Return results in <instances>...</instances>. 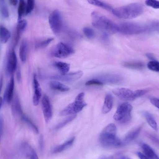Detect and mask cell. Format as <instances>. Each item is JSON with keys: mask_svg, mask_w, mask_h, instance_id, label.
<instances>
[{"mask_svg": "<svg viewBox=\"0 0 159 159\" xmlns=\"http://www.w3.org/2000/svg\"><path fill=\"white\" fill-rule=\"evenodd\" d=\"M91 17L93 25L104 33L108 34L118 32V25L98 12H92Z\"/></svg>", "mask_w": 159, "mask_h": 159, "instance_id": "cell-1", "label": "cell"}, {"mask_svg": "<svg viewBox=\"0 0 159 159\" xmlns=\"http://www.w3.org/2000/svg\"><path fill=\"white\" fill-rule=\"evenodd\" d=\"M143 11V7L141 4L134 3L113 9L112 12L118 18L130 19L138 17Z\"/></svg>", "mask_w": 159, "mask_h": 159, "instance_id": "cell-2", "label": "cell"}, {"mask_svg": "<svg viewBox=\"0 0 159 159\" xmlns=\"http://www.w3.org/2000/svg\"><path fill=\"white\" fill-rule=\"evenodd\" d=\"M116 128L115 125L110 123L102 131L99 138L100 143L105 147H117L122 144L116 137Z\"/></svg>", "mask_w": 159, "mask_h": 159, "instance_id": "cell-3", "label": "cell"}, {"mask_svg": "<svg viewBox=\"0 0 159 159\" xmlns=\"http://www.w3.org/2000/svg\"><path fill=\"white\" fill-rule=\"evenodd\" d=\"M118 25V32L126 34L133 35L151 31L150 23L143 25L135 22H124Z\"/></svg>", "mask_w": 159, "mask_h": 159, "instance_id": "cell-4", "label": "cell"}, {"mask_svg": "<svg viewBox=\"0 0 159 159\" xmlns=\"http://www.w3.org/2000/svg\"><path fill=\"white\" fill-rule=\"evenodd\" d=\"M84 93L81 92L76 97L73 102L68 105L60 112L61 116L76 114L81 111L83 108L86 106L87 104L84 100Z\"/></svg>", "mask_w": 159, "mask_h": 159, "instance_id": "cell-5", "label": "cell"}, {"mask_svg": "<svg viewBox=\"0 0 159 159\" xmlns=\"http://www.w3.org/2000/svg\"><path fill=\"white\" fill-rule=\"evenodd\" d=\"M132 109V106L128 102L121 104L118 107L113 116L114 119L121 123L128 122L131 119Z\"/></svg>", "mask_w": 159, "mask_h": 159, "instance_id": "cell-6", "label": "cell"}, {"mask_svg": "<svg viewBox=\"0 0 159 159\" xmlns=\"http://www.w3.org/2000/svg\"><path fill=\"white\" fill-rule=\"evenodd\" d=\"M112 92L119 98L124 101L133 100L142 95V92L140 89L133 91L124 88L114 89Z\"/></svg>", "mask_w": 159, "mask_h": 159, "instance_id": "cell-7", "label": "cell"}, {"mask_svg": "<svg viewBox=\"0 0 159 159\" xmlns=\"http://www.w3.org/2000/svg\"><path fill=\"white\" fill-rule=\"evenodd\" d=\"M49 23L53 33L55 34H59L62 26V18L60 11L55 10L50 14L48 17Z\"/></svg>", "mask_w": 159, "mask_h": 159, "instance_id": "cell-8", "label": "cell"}, {"mask_svg": "<svg viewBox=\"0 0 159 159\" xmlns=\"http://www.w3.org/2000/svg\"><path fill=\"white\" fill-rule=\"evenodd\" d=\"M74 53L75 51L73 48L62 42H60L57 45L54 55L57 57L65 58Z\"/></svg>", "mask_w": 159, "mask_h": 159, "instance_id": "cell-9", "label": "cell"}, {"mask_svg": "<svg viewBox=\"0 0 159 159\" xmlns=\"http://www.w3.org/2000/svg\"><path fill=\"white\" fill-rule=\"evenodd\" d=\"M42 108L45 121L48 123L52 116V111L50 101L48 97L44 95L42 100Z\"/></svg>", "mask_w": 159, "mask_h": 159, "instance_id": "cell-10", "label": "cell"}, {"mask_svg": "<svg viewBox=\"0 0 159 159\" xmlns=\"http://www.w3.org/2000/svg\"><path fill=\"white\" fill-rule=\"evenodd\" d=\"M83 75L81 71L66 73L64 75H56L52 77L54 79L65 82H73L81 78Z\"/></svg>", "mask_w": 159, "mask_h": 159, "instance_id": "cell-11", "label": "cell"}, {"mask_svg": "<svg viewBox=\"0 0 159 159\" xmlns=\"http://www.w3.org/2000/svg\"><path fill=\"white\" fill-rule=\"evenodd\" d=\"M17 58L15 51L13 49L10 53L7 63L8 72L10 74L13 73L16 69Z\"/></svg>", "mask_w": 159, "mask_h": 159, "instance_id": "cell-12", "label": "cell"}, {"mask_svg": "<svg viewBox=\"0 0 159 159\" xmlns=\"http://www.w3.org/2000/svg\"><path fill=\"white\" fill-rule=\"evenodd\" d=\"M33 85L34 92L33 101L34 105L36 106L39 103L41 96L42 91L41 88L35 75H34L33 77Z\"/></svg>", "mask_w": 159, "mask_h": 159, "instance_id": "cell-13", "label": "cell"}, {"mask_svg": "<svg viewBox=\"0 0 159 159\" xmlns=\"http://www.w3.org/2000/svg\"><path fill=\"white\" fill-rule=\"evenodd\" d=\"M14 84V78L12 76L5 91L3 100L4 101H6L8 103L11 102L13 96Z\"/></svg>", "mask_w": 159, "mask_h": 159, "instance_id": "cell-14", "label": "cell"}, {"mask_svg": "<svg viewBox=\"0 0 159 159\" xmlns=\"http://www.w3.org/2000/svg\"><path fill=\"white\" fill-rule=\"evenodd\" d=\"M21 149L25 157L30 159L38 158L35 150L28 143H23L21 146Z\"/></svg>", "mask_w": 159, "mask_h": 159, "instance_id": "cell-15", "label": "cell"}, {"mask_svg": "<svg viewBox=\"0 0 159 159\" xmlns=\"http://www.w3.org/2000/svg\"><path fill=\"white\" fill-rule=\"evenodd\" d=\"M27 25V22L25 20H20L18 21L16 29L15 40L16 44L20 39L22 33L24 31Z\"/></svg>", "mask_w": 159, "mask_h": 159, "instance_id": "cell-16", "label": "cell"}, {"mask_svg": "<svg viewBox=\"0 0 159 159\" xmlns=\"http://www.w3.org/2000/svg\"><path fill=\"white\" fill-rule=\"evenodd\" d=\"M28 48V41L26 39L22 40L19 48V54L21 61L25 62L26 60Z\"/></svg>", "mask_w": 159, "mask_h": 159, "instance_id": "cell-17", "label": "cell"}, {"mask_svg": "<svg viewBox=\"0 0 159 159\" xmlns=\"http://www.w3.org/2000/svg\"><path fill=\"white\" fill-rule=\"evenodd\" d=\"M113 105V97L111 94H107L105 96L103 105L102 109V112L106 114L111 109Z\"/></svg>", "mask_w": 159, "mask_h": 159, "instance_id": "cell-18", "label": "cell"}, {"mask_svg": "<svg viewBox=\"0 0 159 159\" xmlns=\"http://www.w3.org/2000/svg\"><path fill=\"white\" fill-rule=\"evenodd\" d=\"M142 148L148 159H159L158 156L148 144L145 143H143Z\"/></svg>", "mask_w": 159, "mask_h": 159, "instance_id": "cell-19", "label": "cell"}, {"mask_svg": "<svg viewBox=\"0 0 159 159\" xmlns=\"http://www.w3.org/2000/svg\"><path fill=\"white\" fill-rule=\"evenodd\" d=\"M75 138V137H73L63 144L56 147L53 150L52 152L54 153H57L67 149L72 145Z\"/></svg>", "mask_w": 159, "mask_h": 159, "instance_id": "cell-20", "label": "cell"}, {"mask_svg": "<svg viewBox=\"0 0 159 159\" xmlns=\"http://www.w3.org/2000/svg\"><path fill=\"white\" fill-rule=\"evenodd\" d=\"M91 4L100 7L110 12H112L113 8L109 4L100 0H87Z\"/></svg>", "mask_w": 159, "mask_h": 159, "instance_id": "cell-21", "label": "cell"}, {"mask_svg": "<svg viewBox=\"0 0 159 159\" xmlns=\"http://www.w3.org/2000/svg\"><path fill=\"white\" fill-rule=\"evenodd\" d=\"M50 86L52 89L61 92L67 91L70 90V88L68 86L56 81L50 82Z\"/></svg>", "mask_w": 159, "mask_h": 159, "instance_id": "cell-22", "label": "cell"}, {"mask_svg": "<svg viewBox=\"0 0 159 159\" xmlns=\"http://www.w3.org/2000/svg\"><path fill=\"white\" fill-rule=\"evenodd\" d=\"M54 65L60 72L61 75H64L68 73L70 68V65L69 64L61 61L55 62Z\"/></svg>", "mask_w": 159, "mask_h": 159, "instance_id": "cell-23", "label": "cell"}, {"mask_svg": "<svg viewBox=\"0 0 159 159\" xmlns=\"http://www.w3.org/2000/svg\"><path fill=\"white\" fill-rule=\"evenodd\" d=\"M9 31L3 25H0V41L2 43H5L10 37Z\"/></svg>", "mask_w": 159, "mask_h": 159, "instance_id": "cell-24", "label": "cell"}, {"mask_svg": "<svg viewBox=\"0 0 159 159\" xmlns=\"http://www.w3.org/2000/svg\"><path fill=\"white\" fill-rule=\"evenodd\" d=\"M53 39V38H49L38 40L35 42V47L36 49L44 48L47 46Z\"/></svg>", "mask_w": 159, "mask_h": 159, "instance_id": "cell-25", "label": "cell"}, {"mask_svg": "<svg viewBox=\"0 0 159 159\" xmlns=\"http://www.w3.org/2000/svg\"><path fill=\"white\" fill-rule=\"evenodd\" d=\"M141 129V127L140 126L129 131L125 136V140L130 141L135 139L139 135Z\"/></svg>", "mask_w": 159, "mask_h": 159, "instance_id": "cell-26", "label": "cell"}, {"mask_svg": "<svg viewBox=\"0 0 159 159\" xmlns=\"http://www.w3.org/2000/svg\"><path fill=\"white\" fill-rule=\"evenodd\" d=\"M123 66L126 68L135 70L141 69L144 66L143 63L139 61L126 62L123 64Z\"/></svg>", "mask_w": 159, "mask_h": 159, "instance_id": "cell-27", "label": "cell"}, {"mask_svg": "<svg viewBox=\"0 0 159 159\" xmlns=\"http://www.w3.org/2000/svg\"><path fill=\"white\" fill-rule=\"evenodd\" d=\"M144 115L148 124L154 129L157 130L158 128L157 123L152 116L147 112H145Z\"/></svg>", "mask_w": 159, "mask_h": 159, "instance_id": "cell-28", "label": "cell"}, {"mask_svg": "<svg viewBox=\"0 0 159 159\" xmlns=\"http://www.w3.org/2000/svg\"><path fill=\"white\" fill-rule=\"evenodd\" d=\"M26 6L25 0H19L18 9V21L21 20L23 15L25 13Z\"/></svg>", "mask_w": 159, "mask_h": 159, "instance_id": "cell-29", "label": "cell"}, {"mask_svg": "<svg viewBox=\"0 0 159 159\" xmlns=\"http://www.w3.org/2000/svg\"><path fill=\"white\" fill-rule=\"evenodd\" d=\"M76 117V114H72L57 124L55 127V129H59L62 128L68 123L74 120Z\"/></svg>", "mask_w": 159, "mask_h": 159, "instance_id": "cell-30", "label": "cell"}, {"mask_svg": "<svg viewBox=\"0 0 159 159\" xmlns=\"http://www.w3.org/2000/svg\"><path fill=\"white\" fill-rule=\"evenodd\" d=\"M22 119L36 134H38L39 130L37 126L28 117L24 115L22 116Z\"/></svg>", "mask_w": 159, "mask_h": 159, "instance_id": "cell-31", "label": "cell"}, {"mask_svg": "<svg viewBox=\"0 0 159 159\" xmlns=\"http://www.w3.org/2000/svg\"><path fill=\"white\" fill-rule=\"evenodd\" d=\"M13 105L14 109L16 112L19 115H23V111L20 105L19 99L17 96L14 97L13 101Z\"/></svg>", "mask_w": 159, "mask_h": 159, "instance_id": "cell-32", "label": "cell"}, {"mask_svg": "<svg viewBox=\"0 0 159 159\" xmlns=\"http://www.w3.org/2000/svg\"><path fill=\"white\" fill-rule=\"evenodd\" d=\"M147 67L150 70L158 72L159 71V63L157 61H151L147 64Z\"/></svg>", "mask_w": 159, "mask_h": 159, "instance_id": "cell-33", "label": "cell"}, {"mask_svg": "<svg viewBox=\"0 0 159 159\" xmlns=\"http://www.w3.org/2000/svg\"><path fill=\"white\" fill-rule=\"evenodd\" d=\"M85 35L89 39L93 38L95 36V33L93 30L89 27H84L83 29Z\"/></svg>", "mask_w": 159, "mask_h": 159, "instance_id": "cell-34", "label": "cell"}, {"mask_svg": "<svg viewBox=\"0 0 159 159\" xmlns=\"http://www.w3.org/2000/svg\"><path fill=\"white\" fill-rule=\"evenodd\" d=\"M145 3L146 5L153 8H159V2L157 0H146Z\"/></svg>", "mask_w": 159, "mask_h": 159, "instance_id": "cell-35", "label": "cell"}, {"mask_svg": "<svg viewBox=\"0 0 159 159\" xmlns=\"http://www.w3.org/2000/svg\"><path fill=\"white\" fill-rule=\"evenodd\" d=\"M34 5V0H27L25 14L28 15L33 10Z\"/></svg>", "mask_w": 159, "mask_h": 159, "instance_id": "cell-36", "label": "cell"}, {"mask_svg": "<svg viewBox=\"0 0 159 159\" xmlns=\"http://www.w3.org/2000/svg\"><path fill=\"white\" fill-rule=\"evenodd\" d=\"M103 85V82L99 80L92 79L87 81L85 83V85L87 86L96 85L102 86Z\"/></svg>", "mask_w": 159, "mask_h": 159, "instance_id": "cell-37", "label": "cell"}, {"mask_svg": "<svg viewBox=\"0 0 159 159\" xmlns=\"http://www.w3.org/2000/svg\"><path fill=\"white\" fill-rule=\"evenodd\" d=\"M0 8L1 13L3 16L5 18L8 17L9 16V12L5 3L0 4Z\"/></svg>", "mask_w": 159, "mask_h": 159, "instance_id": "cell-38", "label": "cell"}, {"mask_svg": "<svg viewBox=\"0 0 159 159\" xmlns=\"http://www.w3.org/2000/svg\"><path fill=\"white\" fill-rule=\"evenodd\" d=\"M4 120L2 116L0 117V142L3 134L4 129Z\"/></svg>", "mask_w": 159, "mask_h": 159, "instance_id": "cell-39", "label": "cell"}, {"mask_svg": "<svg viewBox=\"0 0 159 159\" xmlns=\"http://www.w3.org/2000/svg\"><path fill=\"white\" fill-rule=\"evenodd\" d=\"M150 102L151 103L157 108H159V99L156 98H153L150 100Z\"/></svg>", "mask_w": 159, "mask_h": 159, "instance_id": "cell-40", "label": "cell"}, {"mask_svg": "<svg viewBox=\"0 0 159 159\" xmlns=\"http://www.w3.org/2000/svg\"><path fill=\"white\" fill-rule=\"evenodd\" d=\"M39 145L41 152H43L44 149V142L43 136L40 135L39 139Z\"/></svg>", "mask_w": 159, "mask_h": 159, "instance_id": "cell-41", "label": "cell"}, {"mask_svg": "<svg viewBox=\"0 0 159 159\" xmlns=\"http://www.w3.org/2000/svg\"><path fill=\"white\" fill-rule=\"evenodd\" d=\"M146 56L151 61H157L155 57L153 54L151 53H147L146 54Z\"/></svg>", "mask_w": 159, "mask_h": 159, "instance_id": "cell-42", "label": "cell"}, {"mask_svg": "<svg viewBox=\"0 0 159 159\" xmlns=\"http://www.w3.org/2000/svg\"><path fill=\"white\" fill-rule=\"evenodd\" d=\"M137 155L140 159H148L147 157L144 154H143L140 152H138L137 153Z\"/></svg>", "mask_w": 159, "mask_h": 159, "instance_id": "cell-43", "label": "cell"}, {"mask_svg": "<svg viewBox=\"0 0 159 159\" xmlns=\"http://www.w3.org/2000/svg\"><path fill=\"white\" fill-rule=\"evenodd\" d=\"M21 78V75L20 71L19 70L16 72V78L18 82H20Z\"/></svg>", "mask_w": 159, "mask_h": 159, "instance_id": "cell-44", "label": "cell"}, {"mask_svg": "<svg viewBox=\"0 0 159 159\" xmlns=\"http://www.w3.org/2000/svg\"><path fill=\"white\" fill-rule=\"evenodd\" d=\"M10 4L13 6H16L18 3V0H9Z\"/></svg>", "mask_w": 159, "mask_h": 159, "instance_id": "cell-45", "label": "cell"}, {"mask_svg": "<svg viewBox=\"0 0 159 159\" xmlns=\"http://www.w3.org/2000/svg\"><path fill=\"white\" fill-rule=\"evenodd\" d=\"M3 83V78L2 76L0 78V94L1 93Z\"/></svg>", "mask_w": 159, "mask_h": 159, "instance_id": "cell-46", "label": "cell"}, {"mask_svg": "<svg viewBox=\"0 0 159 159\" xmlns=\"http://www.w3.org/2000/svg\"><path fill=\"white\" fill-rule=\"evenodd\" d=\"M3 102V99H2V97H0V110L2 105Z\"/></svg>", "mask_w": 159, "mask_h": 159, "instance_id": "cell-47", "label": "cell"}, {"mask_svg": "<svg viewBox=\"0 0 159 159\" xmlns=\"http://www.w3.org/2000/svg\"><path fill=\"white\" fill-rule=\"evenodd\" d=\"M5 3V0H0V4Z\"/></svg>", "mask_w": 159, "mask_h": 159, "instance_id": "cell-48", "label": "cell"}]
</instances>
